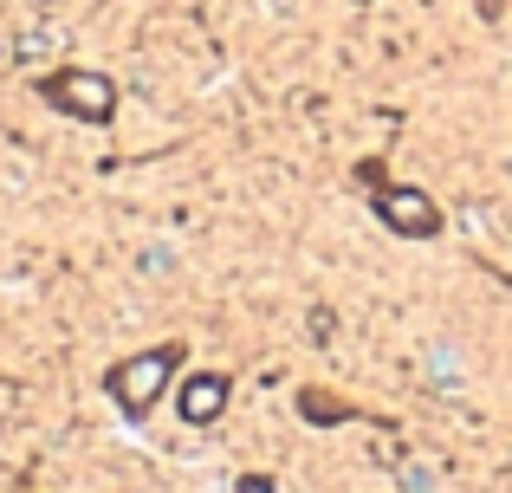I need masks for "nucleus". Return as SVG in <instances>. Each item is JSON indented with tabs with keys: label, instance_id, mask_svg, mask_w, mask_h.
<instances>
[{
	"label": "nucleus",
	"instance_id": "nucleus-1",
	"mask_svg": "<svg viewBox=\"0 0 512 493\" xmlns=\"http://www.w3.org/2000/svg\"><path fill=\"white\" fill-rule=\"evenodd\" d=\"M182 357H188L182 338H175V344H156V351H137V357H117V364L104 370V390H111L117 416H124V422H143V416H150V409L163 403V390L175 383Z\"/></svg>",
	"mask_w": 512,
	"mask_h": 493
},
{
	"label": "nucleus",
	"instance_id": "nucleus-2",
	"mask_svg": "<svg viewBox=\"0 0 512 493\" xmlns=\"http://www.w3.org/2000/svg\"><path fill=\"white\" fill-rule=\"evenodd\" d=\"M33 91H39L46 104H59V111L72 117V124H91V130H98V124H111V117H117V85H111L104 72H85V65H65V72H46Z\"/></svg>",
	"mask_w": 512,
	"mask_h": 493
},
{
	"label": "nucleus",
	"instance_id": "nucleus-3",
	"mask_svg": "<svg viewBox=\"0 0 512 493\" xmlns=\"http://www.w3.org/2000/svg\"><path fill=\"white\" fill-rule=\"evenodd\" d=\"M363 195H370L376 221H383L389 234H402V241H435V234H441V208H435V195L402 189V182H389V176L363 182Z\"/></svg>",
	"mask_w": 512,
	"mask_h": 493
},
{
	"label": "nucleus",
	"instance_id": "nucleus-4",
	"mask_svg": "<svg viewBox=\"0 0 512 493\" xmlns=\"http://www.w3.org/2000/svg\"><path fill=\"white\" fill-rule=\"evenodd\" d=\"M227 403H234V377H227V370H195V377L175 383V409H182L188 429H208V422H221Z\"/></svg>",
	"mask_w": 512,
	"mask_h": 493
},
{
	"label": "nucleus",
	"instance_id": "nucleus-5",
	"mask_svg": "<svg viewBox=\"0 0 512 493\" xmlns=\"http://www.w3.org/2000/svg\"><path fill=\"white\" fill-rule=\"evenodd\" d=\"M299 416L312 422V429H338V422H357V409L331 390H299Z\"/></svg>",
	"mask_w": 512,
	"mask_h": 493
},
{
	"label": "nucleus",
	"instance_id": "nucleus-6",
	"mask_svg": "<svg viewBox=\"0 0 512 493\" xmlns=\"http://www.w3.org/2000/svg\"><path fill=\"white\" fill-rule=\"evenodd\" d=\"M305 325H312L318 344H331V331H338V312H331V305H312V318H305Z\"/></svg>",
	"mask_w": 512,
	"mask_h": 493
},
{
	"label": "nucleus",
	"instance_id": "nucleus-7",
	"mask_svg": "<svg viewBox=\"0 0 512 493\" xmlns=\"http://www.w3.org/2000/svg\"><path fill=\"white\" fill-rule=\"evenodd\" d=\"M234 493H279V487L266 481V474H240V481H234Z\"/></svg>",
	"mask_w": 512,
	"mask_h": 493
},
{
	"label": "nucleus",
	"instance_id": "nucleus-8",
	"mask_svg": "<svg viewBox=\"0 0 512 493\" xmlns=\"http://www.w3.org/2000/svg\"><path fill=\"white\" fill-rule=\"evenodd\" d=\"M46 7H59V0H46Z\"/></svg>",
	"mask_w": 512,
	"mask_h": 493
}]
</instances>
